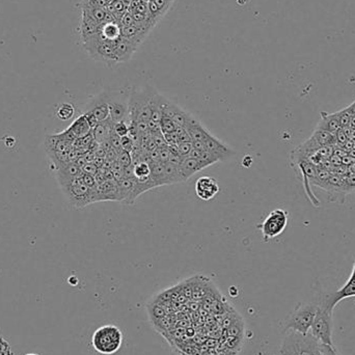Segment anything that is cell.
Listing matches in <instances>:
<instances>
[{
  "mask_svg": "<svg viewBox=\"0 0 355 355\" xmlns=\"http://www.w3.org/2000/svg\"><path fill=\"white\" fill-rule=\"evenodd\" d=\"M317 310L318 304L316 303H299L285 320L283 332L287 333L288 330H291L301 335H307Z\"/></svg>",
  "mask_w": 355,
  "mask_h": 355,
  "instance_id": "obj_3",
  "label": "cell"
},
{
  "mask_svg": "<svg viewBox=\"0 0 355 355\" xmlns=\"http://www.w3.org/2000/svg\"><path fill=\"white\" fill-rule=\"evenodd\" d=\"M321 188L327 192L329 202L344 204L345 198L347 196L345 176L332 174L329 179Z\"/></svg>",
  "mask_w": 355,
  "mask_h": 355,
  "instance_id": "obj_13",
  "label": "cell"
},
{
  "mask_svg": "<svg viewBox=\"0 0 355 355\" xmlns=\"http://www.w3.org/2000/svg\"><path fill=\"white\" fill-rule=\"evenodd\" d=\"M133 174L135 179H144L149 178L151 176V167L149 162L141 161V162L134 163L133 165Z\"/></svg>",
  "mask_w": 355,
  "mask_h": 355,
  "instance_id": "obj_30",
  "label": "cell"
},
{
  "mask_svg": "<svg viewBox=\"0 0 355 355\" xmlns=\"http://www.w3.org/2000/svg\"><path fill=\"white\" fill-rule=\"evenodd\" d=\"M121 147L123 151L131 153L135 148V141L130 135L124 136L121 138Z\"/></svg>",
  "mask_w": 355,
  "mask_h": 355,
  "instance_id": "obj_36",
  "label": "cell"
},
{
  "mask_svg": "<svg viewBox=\"0 0 355 355\" xmlns=\"http://www.w3.org/2000/svg\"><path fill=\"white\" fill-rule=\"evenodd\" d=\"M52 171L54 172V176L60 188L69 184L75 178L79 177L82 173L81 167L77 162H75V161H71V162L53 168Z\"/></svg>",
  "mask_w": 355,
  "mask_h": 355,
  "instance_id": "obj_15",
  "label": "cell"
},
{
  "mask_svg": "<svg viewBox=\"0 0 355 355\" xmlns=\"http://www.w3.org/2000/svg\"><path fill=\"white\" fill-rule=\"evenodd\" d=\"M137 48H138L137 45L121 37L117 41L114 42V46H113L115 62L120 63V62L128 61L136 52Z\"/></svg>",
  "mask_w": 355,
  "mask_h": 355,
  "instance_id": "obj_18",
  "label": "cell"
},
{
  "mask_svg": "<svg viewBox=\"0 0 355 355\" xmlns=\"http://www.w3.org/2000/svg\"><path fill=\"white\" fill-rule=\"evenodd\" d=\"M164 172H165L167 185H172V184L184 182V179L180 173L179 167L174 165V164L169 163V162H165L164 163Z\"/></svg>",
  "mask_w": 355,
  "mask_h": 355,
  "instance_id": "obj_28",
  "label": "cell"
},
{
  "mask_svg": "<svg viewBox=\"0 0 355 355\" xmlns=\"http://www.w3.org/2000/svg\"><path fill=\"white\" fill-rule=\"evenodd\" d=\"M151 167V179L156 187L167 185L164 163L162 162H150Z\"/></svg>",
  "mask_w": 355,
  "mask_h": 355,
  "instance_id": "obj_27",
  "label": "cell"
},
{
  "mask_svg": "<svg viewBox=\"0 0 355 355\" xmlns=\"http://www.w3.org/2000/svg\"><path fill=\"white\" fill-rule=\"evenodd\" d=\"M192 149L198 151H207L213 154L218 155L222 161L229 159L230 157L235 155V152L230 149L227 145L223 144L221 140L211 135L204 141H191Z\"/></svg>",
  "mask_w": 355,
  "mask_h": 355,
  "instance_id": "obj_12",
  "label": "cell"
},
{
  "mask_svg": "<svg viewBox=\"0 0 355 355\" xmlns=\"http://www.w3.org/2000/svg\"><path fill=\"white\" fill-rule=\"evenodd\" d=\"M82 44L83 48L91 58L110 64L116 63L113 53L114 42L104 40L99 35V32L97 35L82 41Z\"/></svg>",
  "mask_w": 355,
  "mask_h": 355,
  "instance_id": "obj_7",
  "label": "cell"
},
{
  "mask_svg": "<svg viewBox=\"0 0 355 355\" xmlns=\"http://www.w3.org/2000/svg\"><path fill=\"white\" fill-rule=\"evenodd\" d=\"M350 129H352V130L355 131V115H352L351 116V120H350V123H349V126H348Z\"/></svg>",
  "mask_w": 355,
  "mask_h": 355,
  "instance_id": "obj_40",
  "label": "cell"
},
{
  "mask_svg": "<svg viewBox=\"0 0 355 355\" xmlns=\"http://www.w3.org/2000/svg\"><path fill=\"white\" fill-rule=\"evenodd\" d=\"M345 182H346V192L347 195H351V193L355 192V174L348 173L345 176Z\"/></svg>",
  "mask_w": 355,
  "mask_h": 355,
  "instance_id": "obj_37",
  "label": "cell"
},
{
  "mask_svg": "<svg viewBox=\"0 0 355 355\" xmlns=\"http://www.w3.org/2000/svg\"><path fill=\"white\" fill-rule=\"evenodd\" d=\"M162 115L171 119L175 124H177L180 127L186 128V126L193 120V117L190 113L182 109L177 104L171 102L165 98L163 107H162Z\"/></svg>",
  "mask_w": 355,
  "mask_h": 355,
  "instance_id": "obj_16",
  "label": "cell"
},
{
  "mask_svg": "<svg viewBox=\"0 0 355 355\" xmlns=\"http://www.w3.org/2000/svg\"><path fill=\"white\" fill-rule=\"evenodd\" d=\"M64 196L69 203L77 208L81 209L85 206L96 203V189H90L81 180L80 176L75 178L69 184L61 187Z\"/></svg>",
  "mask_w": 355,
  "mask_h": 355,
  "instance_id": "obj_6",
  "label": "cell"
},
{
  "mask_svg": "<svg viewBox=\"0 0 355 355\" xmlns=\"http://www.w3.org/2000/svg\"><path fill=\"white\" fill-rule=\"evenodd\" d=\"M195 189L196 195L199 199L208 202L216 197L219 192V185L214 178L205 176L197 180Z\"/></svg>",
  "mask_w": 355,
  "mask_h": 355,
  "instance_id": "obj_17",
  "label": "cell"
},
{
  "mask_svg": "<svg viewBox=\"0 0 355 355\" xmlns=\"http://www.w3.org/2000/svg\"><path fill=\"white\" fill-rule=\"evenodd\" d=\"M178 127L179 126L177 124H175L171 119H169L164 115H162V119H161L160 124H159V128H160V130H161V132H162L163 135L175 133L177 131Z\"/></svg>",
  "mask_w": 355,
  "mask_h": 355,
  "instance_id": "obj_31",
  "label": "cell"
},
{
  "mask_svg": "<svg viewBox=\"0 0 355 355\" xmlns=\"http://www.w3.org/2000/svg\"><path fill=\"white\" fill-rule=\"evenodd\" d=\"M75 108L71 103H61L56 108V116L61 121H68L74 116Z\"/></svg>",
  "mask_w": 355,
  "mask_h": 355,
  "instance_id": "obj_29",
  "label": "cell"
},
{
  "mask_svg": "<svg viewBox=\"0 0 355 355\" xmlns=\"http://www.w3.org/2000/svg\"><path fill=\"white\" fill-rule=\"evenodd\" d=\"M135 187V178H123L117 181V195L116 201L124 204L132 205L133 201V192Z\"/></svg>",
  "mask_w": 355,
  "mask_h": 355,
  "instance_id": "obj_19",
  "label": "cell"
},
{
  "mask_svg": "<svg viewBox=\"0 0 355 355\" xmlns=\"http://www.w3.org/2000/svg\"><path fill=\"white\" fill-rule=\"evenodd\" d=\"M288 224V212L282 209L271 211L263 220L259 229L262 232L265 241H269L279 236Z\"/></svg>",
  "mask_w": 355,
  "mask_h": 355,
  "instance_id": "obj_8",
  "label": "cell"
},
{
  "mask_svg": "<svg viewBox=\"0 0 355 355\" xmlns=\"http://www.w3.org/2000/svg\"><path fill=\"white\" fill-rule=\"evenodd\" d=\"M99 35L106 41L115 42L122 37V26L119 21H105L102 23Z\"/></svg>",
  "mask_w": 355,
  "mask_h": 355,
  "instance_id": "obj_25",
  "label": "cell"
},
{
  "mask_svg": "<svg viewBox=\"0 0 355 355\" xmlns=\"http://www.w3.org/2000/svg\"><path fill=\"white\" fill-rule=\"evenodd\" d=\"M113 132L120 136L121 138L124 136H128L129 132H130V128H129V125L127 124V122H119V123H114L113 126Z\"/></svg>",
  "mask_w": 355,
  "mask_h": 355,
  "instance_id": "obj_32",
  "label": "cell"
},
{
  "mask_svg": "<svg viewBox=\"0 0 355 355\" xmlns=\"http://www.w3.org/2000/svg\"><path fill=\"white\" fill-rule=\"evenodd\" d=\"M129 94L122 91H109V117L113 123L129 120Z\"/></svg>",
  "mask_w": 355,
  "mask_h": 355,
  "instance_id": "obj_11",
  "label": "cell"
},
{
  "mask_svg": "<svg viewBox=\"0 0 355 355\" xmlns=\"http://www.w3.org/2000/svg\"><path fill=\"white\" fill-rule=\"evenodd\" d=\"M117 182L114 180H107L97 185L96 188V202L116 201Z\"/></svg>",
  "mask_w": 355,
  "mask_h": 355,
  "instance_id": "obj_21",
  "label": "cell"
},
{
  "mask_svg": "<svg viewBox=\"0 0 355 355\" xmlns=\"http://www.w3.org/2000/svg\"><path fill=\"white\" fill-rule=\"evenodd\" d=\"M91 130H92V127L90 126L86 116L84 114H81L69 126L66 132L74 140H76V139H80L89 135L91 133Z\"/></svg>",
  "mask_w": 355,
  "mask_h": 355,
  "instance_id": "obj_20",
  "label": "cell"
},
{
  "mask_svg": "<svg viewBox=\"0 0 355 355\" xmlns=\"http://www.w3.org/2000/svg\"><path fill=\"white\" fill-rule=\"evenodd\" d=\"M279 355H322L320 343L309 333L290 332L282 340Z\"/></svg>",
  "mask_w": 355,
  "mask_h": 355,
  "instance_id": "obj_2",
  "label": "cell"
},
{
  "mask_svg": "<svg viewBox=\"0 0 355 355\" xmlns=\"http://www.w3.org/2000/svg\"><path fill=\"white\" fill-rule=\"evenodd\" d=\"M351 116H352V114L350 113L348 107L338 111V117H339V122H340L341 128H346V127L349 126Z\"/></svg>",
  "mask_w": 355,
  "mask_h": 355,
  "instance_id": "obj_35",
  "label": "cell"
},
{
  "mask_svg": "<svg viewBox=\"0 0 355 355\" xmlns=\"http://www.w3.org/2000/svg\"><path fill=\"white\" fill-rule=\"evenodd\" d=\"M320 350L322 355H341L334 346H328V345H323L320 344Z\"/></svg>",
  "mask_w": 355,
  "mask_h": 355,
  "instance_id": "obj_38",
  "label": "cell"
},
{
  "mask_svg": "<svg viewBox=\"0 0 355 355\" xmlns=\"http://www.w3.org/2000/svg\"><path fill=\"white\" fill-rule=\"evenodd\" d=\"M349 297H355V277L352 275L349 277L347 282L340 290H338L337 292L326 295L323 299H322L320 304L324 305L329 311L334 312L336 305L340 301Z\"/></svg>",
  "mask_w": 355,
  "mask_h": 355,
  "instance_id": "obj_14",
  "label": "cell"
},
{
  "mask_svg": "<svg viewBox=\"0 0 355 355\" xmlns=\"http://www.w3.org/2000/svg\"><path fill=\"white\" fill-rule=\"evenodd\" d=\"M292 168L294 169V171L299 174V178L301 179L302 183H303V187H304V191L307 196V199L310 200V202L312 203V205L314 207H319L320 206V202L317 199V197L314 195V192L311 189V184L313 182V180L316 178L317 172H318V167H316L315 164H313L312 162L307 160L304 161H300V162L292 165Z\"/></svg>",
  "mask_w": 355,
  "mask_h": 355,
  "instance_id": "obj_10",
  "label": "cell"
},
{
  "mask_svg": "<svg viewBox=\"0 0 355 355\" xmlns=\"http://www.w3.org/2000/svg\"><path fill=\"white\" fill-rule=\"evenodd\" d=\"M123 335L115 325H104L97 329L91 339L92 347L97 352L104 355L115 353L122 346Z\"/></svg>",
  "mask_w": 355,
  "mask_h": 355,
  "instance_id": "obj_4",
  "label": "cell"
},
{
  "mask_svg": "<svg viewBox=\"0 0 355 355\" xmlns=\"http://www.w3.org/2000/svg\"><path fill=\"white\" fill-rule=\"evenodd\" d=\"M117 161L119 164L122 165L123 168H129L132 165V156L129 152L126 151H120L119 156H117Z\"/></svg>",
  "mask_w": 355,
  "mask_h": 355,
  "instance_id": "obj_33",
  "label": "cell"
},
{
  "mask_svg": "<svg viewBox=\"0 0 355 355\" xmlns=\"http://www.w3.org/2000/svg\"><path fill=\"white\" fill-rule=\"evenodd\" d=\"M81 171L82 173L91 176H97V174H98V168L92 163H85L83 167H81Z\"/></svg>",
  "mask_w": 355,
  "mask_h": 355,
  "instance_id": "obj_39",
  "label": "cell"
},
{
  "mask_svg": "<svg viewBox=\"0 0 355 355\" xmlns=\"http://www.w3.org/2000/svg\"><path fill=\"white\" fill-rule=\"evenodd\" d=\"M160 93L150 85L134 89L129 94V120L130 123H149L160 98Z\"/></svg>",
  "mask_w": 355,
  "mask_h": 355,
  "instance_id": "obj_1",
  "label": "cell"
},
{
  "mask_svg": "<svg viewBox=\"0 0 355 355\" xmlns=\"http://www.w3.org/2000/svg\"><path fill=\"white\" fill-rule=\"evenodd\" d=\"M26 355H38V354H32V353H30V354H26Z\"/></svg>",
  "mask_w": 355,
  "mask_h": 355,
  "instance_id": "obj_43",
  "label": "cell"
},
{
  "mask_svg": "<svg viewBox=\"0 0 355 355\" xmlns=\"http://www.w3.org/2000/svg\"><path fill=\"white\" fill-rule=\"evenodd\" d=\"M176 150V152L182 157H188L190 155V152L192 151V144L191 143H179L176 147H172Z\"/></svg>",
  "mask_w": 355,
  "mask_h": 355,
  "instance_id": "obj_34",
  "label": "cell"
},
{
  "mask_svg": "<svg viewBox=\"0 0 355 355\" xmlns=\"http://www.w3.org/2000/svg\"><path fill=\"white\" fill-rule=\"evenodd\" d=\"M113 126L114 123L111 121L110 117L97 124L91 130L94 141L100 145L108 143L111 134L113 133Z\"/></svg>",
  "mask_w": 355,
  "mask_h": 355,
  "instance_id": "obj_23",
  "label": "cell"
},
{
  "mask_svg": "<svg viewBox=\"0 0 355 355\" xmlns=\"http://www.w3.org/2000/svg\"><path fill=\"white\" fill-rule=\"evenodd\" d=\"M186 130L189 134L191 141H204L212 134L196 119H193L187 126Z\"/></svg>",
  "mask_w": 355,
  "mask_h": 355,
  "instance_id": "obj_26",
  "label": "cell"
},
{
  "mask_svg": "<svg viewBox=\"0 0 355 355\" xmlns=\"http://www.w3.org/2000/svg\"><path fill=\"white\" fill-rule=\"evenodd\" d=\"M316 129L327 131L332 134H336L341 129L339 117H338V111L334 113L321 112V120L318 123Z\"/></svg>",
  "mask_w": 355,
  "mask_h": 355,
  "instance_id": "obj_24",
  "label": "cell"
},
{
  "mask_svg": "<svg viewBox=\"0 0 355 355\" xmlns=\"http://www.w3.org/2000/svg\"><path fill=\"white\" fill-rule=\"evenodd\" d=\"M333 311H329L324 305L318 303V310L310 329V334L323 345L334 346L333 344Z\"/></svg>",
  "mask_w": 355,
  "mask_h": 355,
  "instance_id": "obj_5",
  "label": "cell"
},
{
  "mask_svg": "<svg viewBox=\"0 0 355 355\" xmlns=\"http://www.w3.org/2000/svg\"><path fill=\"white\" fill-rule=\"evenodd\" d=\"M208 168V165L203 162V161H200L196 158H192L190 156L183 158L182 162L179 165V170L180 173L184 179V181H187L188 179H190L193 175H196L197 173L201 172L202 170Z\"/></svg>",
  "mask_w": 355,
  "mask_h": 355,
  "instance_id": "obj_22",
  "label": "cell"
},
{
  "mask_svg": "<svg viewBox=\"0 0 355 355\" xmlns=\"http://www.w3.org/2000/svg\"><path fill=\"white\" fill-rule=\"evenodd\" d=\"M348 109H349V111H350V113H351L352 115H355V100L353 101L352 104H350V105L348 106Z\"/></svg>",
  "mask_w": 355,
  "mask_h": 355,
  "instance_id": "obj_41",
  "label": "cell"
},
{
  "mask_svg": "<svg viewBox=\"0 0 355 355\" xmlns=\"http://www.w3.org/2000/svg\"><path fill=\"white\" fill-rule=\"evenodd\" d=\"M109 91L104 90L101 93L97 94L87 104L84 115L89 122L90 126L93 128L97 124L109 119Z\"/></svg>",
  "mask_w": 355,
  "mask_h": 355,
  "instance_id": "obj_9",
  "label": "cell"
},
{
  "mask_svg": "<svg viewBox=\"0 0 355 355\" xmlns=\"http://www.w3.org/2000/svg\"><path fill=\"white\" fill-rule=\"evenodd\" d=\"M348 170H349V173L355 174V161H354L353 163H351V164L348 167Z\"/></svg>",
  "mask_w": 355,
  "mask_h": 355,
  "instance_id": "obj_42",
  "label": "cell"
}]
</instances>
